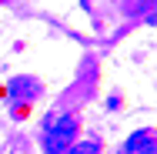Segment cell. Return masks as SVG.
Segmentation results:
<instances>
[{
    "mask_svg": "<svg viewBox=\"0 0 157 154\" xmlns=\"http://www.w3.org/2000/svg\"><path fill=\"white\" fill-rule=\"evenodd\" d=\"M137 151H140V154H154V137H147L144 148H137Z\"/></svg>",
    "mask_w": 157,
    "mask_h": 154,
    "instance_id": "cell-4",
    "label": "cell"
},
{
    "mask_svg": "<svg viewBox=\"0 0 157 154\" xmlns=\"http://www.w3.org/2000/svg\"><path fill=\"white\" fill-rule=\"evenodd\" d=\"M74 134H77V121L74 117H57L47 127V134H44V151L47 154H63L74 144Z\"/></svg>",
    "mask_w": 157,
    "mask_h": 154,
    "instance_id": "cell-1",
    "label": "cell"
},
{
    "mask_svg": "<svg viewBox=\"0 0 157 154\" xmlns=\"http://www.w3.org/2000/svg\"><path fill=\"white\" fill-rule=\"evenodd\" d=\"M63 154H100V144L97 141H80V144H70Z\"/></svg>",
    "mask_w": 157,
    "mask_h": 154,
    "instance_id": "cell-2",
    "label": "cell"
},
{
    "mask_svg": "<svg viewBox=\"0 0 157 154\" xmlns=\"http://www.w3.org/2000/svg\"><path fill=\"white\" fill-rule=\"evenodd\" d=\"M147 137H151V134H147V131H137V134H134V137H130V141H127V148H124V154H134V151H137V148H140V144H144V141H147Z\"/></svg>",
    "mask_w": 157,
    "mask_h": 154,
    "instance_id": "cell-3",
    "label": "cell"
}]
</instances>
